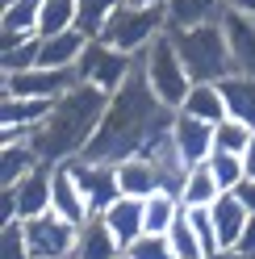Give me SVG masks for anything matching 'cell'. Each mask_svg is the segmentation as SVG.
I'll use <instances>...</instances> for the list:
<instances>
[{"instance_id":"obj_25","label":"cell","mask_w":255,"mask_h":259,"mask_svg":"<svg viewBox=\"0 0 255 259\" xmlns=\"http://www.w3.org/2000/svg\"><path fill=\"white\" fill-rule=\"evenodd\" d=\"M222 197V184H218V176L209 171V163H193V171H188V180H184V192H180V201L188 209H197V205H214Z\"/></svg>"},{"instance_id":"obj_10","label":"cell","mask_w":255,"mask_h":259,"mask_svg":"<svg viewBox=\"0 0 255 259\" xmlns=\"http://www.w3.org/2000/svg\"><path fill=\"white\" fill-rule=\"evenodd\" d=\"M172 138H176V147L184 151L188 163H205L214 155V121L193 117L184 109H176V117H172Z\"/></svg>"},{"instance_id":"obj_2","label":"cell","mask_w":255,"mask_h":259,"mask_svg":"<svg viewBox=\"0 0 255 259\" xmlns=\"http://www.w3.org/2000/svg\"><path fill=\"white\" fill-rule=\"evenodd\" d=\"M105 109H109V92L84 84V79L75 88H67L55 101V109L46 113V121L34 125V134H29L38 159L42 163H67V159L84 155L92 134L101 130Z\"/></svg>"},{"instance_id":"obj_18","label":"cell","mask_w":255,"mask_h":259,"mask_svg":"<svg viewBox=\"0 0 255 259\" xmlns=\"http://www.w3.org/2000/svg\"><path fill=\"white\" fill-rule=\"evenodd\" d=\"M88 46L84 29H63V34L42 38V55H38V67H75L79 55Z\"/></svg>"},{"instance_id":"obj_12","label":"cell","mask_w":255,"mask_h":259,"mask_svg":"<svg viewBox=\"0 0 255 259\" xmlns=\"http://www.w3.org/2000/svg\"><path fill=\"white\" fill-rule=\"evenodd\" d=\"M101 218L109 222V230L117 234L121 247H130L138 234H147V201H142V197H125V192H121Z\"/></svg>"},{"instance_id":"obj_41","label":"cell","mask_w":255,"mask_h":259,"mask_svg":"<svg viewBox=\"0 0 255 259\" xmlns=\"http://www.w3.org/2000/svg\"><path fill=\"white\" fill-rule=\"evenodd\" d=\"M117 259H130V255H117Z\"/></svg>"},{"instance_id":"obj_17","label":"cell","mask_w":255,"mask_h":259,"mask_svg":"<svg viewBox=\"0 0 255 259\" xmlns=\"http://www.w3.org/2000/svg\"><path fill=\"white\" fill-rule=\"evenodd\" d=\"M38 55H42V34H0V71L5 75L38 67Z\"/></svg>"},{"instance_id":"obj_7","label":"cell","mask_w":255,"mask_h":259,"mask_svg":"<svg viewBox=\"0 0 255 259\" xmlns=\"http://www.w3.org/2000/svg\"><path fill=\"white\" fill-rule=\"evenodd\" d=\"M75 238H79V226L67 222L63 213H55V209H46L38 218H25V242L34 251V259H71Z\"/></svg>"},{"instance_id":"obj_22","label":"cell","mask_w":255,"mask_h":259,"mask_svg":"<svg viewBox=\"0 0 255 259\" xmlns=\"http://www.w3.org/2000/svg\"><path fill=\"white\" fill-rule=\"evenodd\" d=\"M51 109H55V101H42V96H0V121L5 125L34 130V125L46 121Z\"/></svg>"},{"instance_id":"obj_3","label":"cell","mask_w":255,"mask_h":259,"mask_svg":"<svg viewBox=\"0 0 255 259\" xmlns=\"http://www.w3.org/2000/svg\"><path fill=\"white\" fill-rule=\"evenodd\" d=\"M172 38L180 46V59L188 75L197 79H226L234 71V55H230V42H226V29L222 21H205V25H188V29H172Z\"/></svg>"},{"instance_id":"obj_19","label":"cell","mask_w":255,"mask_h":259,"mask_svg":"<svg viewBox=\"0 0 255 259\" xmlns=\"http://www.w3.org/2000/svg\"><path fill=\"white\" fill-rule=\"evenodd\" d=\"M167 29H188L226 17V0H167Z\"/></svg>"},{"instance_id":"obj_34","label":"cell","mask_w":255,"mask_h":259,"mask_svg":"<svg viewBox=\"0 0 255 259\" xmlns=\"http://www.w3.org/2000/svg\"><path fill=\"white\" fill-rule=\"evenodd\" d=\"M0 259H34L25 242V222H5L0 226Z\"/></svg>"},{"instance_id":"obj_14","label":"cell","mask_w":255,"mask_h":259,"mask_svg":"<svg viewBox=\"0 0 255 259\" xmlns=\"http://www.w3.org/2000/svg\"><path fill=\"white\" fill-rule=\"evenodd\" d=\"M51 188H55V163H38L17 188H13V192H17V213H21V222H25V218H38V213L51 209Z\"/></svg>"},{"instance_id":"obj_4","label":"cell","mask_w":255,"mask_h":259,"mask_svg":"<svg viewBox=\"0 0 255 259\" xmlns=\"http://www.w3.org/2000/svg\"><path fill=\"white\" fill-rule=\"evenodd\" d=\"M138 59H142V71H147L155 96L167 109H180L188 88H193V75H188L184 59H180V46H176V38H172V29H163V34H159Z\"/></svg>"},{"instance_id":"obj_40","label":"cell","mask_w":255,"mask_h":259,"mask_svg":"<svg viewBox=\"0 0 255 259\" xmlns=\"http://www.w3.org/2000/svg\"><path fill=\"white\" fill-rule=\"evenodd\" d=\"M130 5H167V0H130Z\"/></svg>"},{"instance_id":"obj_39","label":"cell","mask_w":255,"mask_h":259,"mask_svg":"<svg viewBox=\"0 0 255 259\" xmlns=\"http://www.w3.org/2000/svg\"><path fill=\"white\" fill-rule=\"evenodd\" d=\"M243 163H247V176H255V138H251V147L243 151Z\"/></svg>"},{"instance_id":"obj_27","label":"cell","mask_w":255,"mask_h":259,"mask_svg":"<svg viewBox=\"0 0 255 259\" xmlns=\"http://www.w3.org/2000/svg\"><path fill=\"white\" fill-rule=\"evenodd\" d=\"M180 209H184V201L176 197V192H167V188L151 192L147 197V234H167Z\"/></svg>"},{"instance_id":"obj_33","label":"cell","mask_w":255,"mask_h":259,"mask_svg":"<svg viewBox=\"0 0 255 259\" xmlns=\"http://www.w3.org/2000/svg\"><path fill=\"white\" fill-rule=\"evenodd\" d=\"M125 255H130V259H176L167 234H138L130 247H125Z\"/></svg>"},{"instance_id":"obj_28","label":"cell","mask_w":255,"mask_h":259,"mask_svg":"<svg viewBox=\"0 0 255 259\" xmlns=\"http://www.w3.org/2000/svg\"><path fill=\"white\" fill-rule=\"evenodd\" d=\"M251 138H255V125L243 121V117H234V113H226L218 125H214V151H234V155H243L251 147Z\"/></svg>"},{"instance_id":"obj_8","label":"cell","mask_w":255,"mask_h":259,"mask_svg":"<svg viewBox=\"0 0 255 259\" xmlns=\"http://www.w3.org/2000/svg\"><path fill=\"white\" fill-rule=\"evenodd\" d=\"M67 171L75 176V184H79V192H84L92 213H105V209L121 197L113 163H97V159H88V155H75V159H67Z\"/></svg>"},{"instance_id":"obj_6","label":"cell","mask_w":255,"mask_h":259,"mask_svg":"<svg viewBox=\"0 0 255 259\" xmlns=\"http://www.w3.org/2000/svg\"><path fill=\"white\" fill-rule=\"evenodd\" d=\"M134 67H138V55H125V51H117V46H109L105 38H88L84 55H79V63H75L79 79L92 84V88H101V92H109V96L125 84V75H130Z\"/></svg>"},{"instance_id":"obj_35","label":"cell","mask_w":255,"mask_h":259,"mask_svg":"<svg viewBox=\"0 0 255 259\" xmlns=\"http://www.w3.org/2000/svg\"><path fill=\"white\" fill-rule=\"evenodd\" d=\"M234 197H238V201L247 205V213H255V176H243V180H238Z\"/></svg>"},{"instance_id":"obj_26","label":"cell","mask_w":255,"mask_h":259,"mask_svg":"<svg viewBox=\"0 0 255 259\" xmlns=\"http://www.w3.org/2000/svg\"><path fill=\"white\" fill-rule=\"evenodd\" d=\"M75 21H79V0H42V9H38V34L42 38L75 29Z\"/></svg>"},{"instance_id":"obj_16","label":"cell","mask_w":255,"mask_h":259,"mask_svg":"<svg viewBox=\"0 0 255 259\" xmlns=\"http://www.w3.org/2000/svg\"><path fill=\"white\" fill-rule=\"evenodd\" d=\"M51 209H55V213H63L67 222H75V226L92 218V209H88V201H84V192H79L75 176L67 171V163H55V188H51Z\"/></svg>"},{"instance_id":"obj_32","label":"cell","mask_w":255,"mask_h":259,"mask_svg":"<svg viewBox=\"0 0 255 259\" xmlns=\"http://www.w3.org/2000/svg\"><path fill=\"white\" fill-rule=\"evenodd\" d=\"M209 171L218 176V184H222V192H234L238 188V180L247 176V163H243V155H234V151H214L209 159Z\"/></svg>"},{"instance_id":"obj_13","label":"cell","mask_w":255,"mask_h":259,"mask_svg":"<svg viewBox=\"0 0 255 259\" xmlns=\"http://www.w3.org/2000/svg\"><path fill=\"white\" fill-rule=\"evenodd\" d=\"M113 167H117V184H121L125 197H142V201H147L151 192L163 188V184H159V167H155V159L147 151L125 155L121 163H113Z\"/></svg>"},{"instance_id":"obj_11","label":"cell","mask_w":255,"mask_h":259,"mask_svg":"<svg viewBox=\"0 0 255 259\" xmlns=\"http://www.w3.org/2000/svg\"><path fill=\"white\" fill-rule=\"evenodd\" d=\"M117 255H125V247L117 242V234L109 230V222L101 213L79 222V238H75V255L71 259H117Z\"/></svg>"},{"instance_id":"obj_1","label":"cell","mask_w":255,"mask_h":259,"mask_svg":"<svg viewBox=\"0 0 255 259\" xmlns=\"http://www.w3.org/2000/svg\"><path fill=\"white\" fill-rule=\"evenodd\" d=\"M172 117H176V109H167L155 96L147 71H142V59H138V67L125 75V84L109 96L101 130L92 134L84 155L97 159V163H121L125 155L147 151L151 138H159L163 130H172Z\"/></svg>"},{"instance_id":"obj_15","label":"cell","mask_w":255,"mask_h":259,"mask_svg":"<svg viewBox=\"0 0 255 259\" xmlns=\"http://www.w3.org/2000/svg\"><path fill=\"white\" fill-rule=\"evenodd\" d=\"M222 29H226V42H230V55H234V71L255 75V17L226 9Z\"/></svg>"},{"instance_id":"obj_37","label":"cell","mask_w":255,"mask_h":259,"mask_svg":"<svg viewBox=\"0 0 255 259\" xmlns=\"http://www.w3.org/2000/svg\"><path fill=\"white\" fill-rule=\"evenodd\" d=\"M205 259H247V255L238 251V247H218L214 255H205Z\"/></svg>"},{"instance_id":"obj_29","label":"cell","mask_w":255,"mask_h":259,"mask_svg":"<svg viewBox=\"0 0 255 259\" xmlns=\"http://www.w3.org/2000/svg\"><path fill=\"white\" fill-rule=\"evenodd\" d=\"M38 9L42 0H5L0 34H38Z\"/></svg>"},{"instance_id":"obj_31","label":"cell","mask_w":255,"mask_h":259,"mask_svg":"<svg viewBox=\"0 0 255 259\" xmlns=\"http://www.w3.org/2000/svg\"><path fill=\"white\" fill-rule=\"evenodd\" d=\"M121 9V0H79V21H75V29H84L88 38H101L105 34V25H109V17Z\"/></svg>"},{"instance_id":"obj_23","label":"cell","mask_w":255,"mask_h":259,"mask_svg":"<svg viewBox=\"0 0 255 259\" xmlns=\"http://www.w3.org/2000/svg\"><path fill=\"white\" fill-rule=\"evenodd\" d=\"M184 113H193V117H205V121H222L226 117V96H222V88L214 84V79H197L193 88H188V96H184V105H180Z\"/></svg>"},{"instance_id":"obj_21","label":"cell","mask_w":255,"mask_h":259,"mask_svg":"<svg viewBox=\"0 0 255 259\" xmlns=\"http://www.w3.org/2000/svg\"><path fill=\"white\" fill-rule=\"evenodd\" d=\"M209 209H214V226H218V238H222V247H234V242H238V234H243V226L251 222L247 205L238 201L234 192H222V197H218Z\"/></svg>"},{"instance_id":"obj_5","label":"cell","mask_w":255,"mask_h":259,"mask_svg":"<svg viewBox=\"0 0 255 259\" xmlns=\"http://www.w3.org/2000/svg\"><path fill=\"white\" fill-rule=\"evenodd\" d=\"M163 29H167V9L163 5H130V0H121V9L109 17L101 38L109 46H117V51H125V55H142Z\"/></svg>"},{"instance_id":"obj_24","label":"cell","mask_w":255,"mask_h":259,"mask_svg":"<svg viewBox=\"0 0 255 259\" xmlns=\"http://www.w3.org/2000/svg\"><path fill=\"white\" fill-rule=\"evenodd\" d=\"M222 96H226V109L234 113V117H243L255 125V75L247 71H230L226 79H218Z\"/></svg>"},{"instance_id":"obj_38","label":"cell","mask_w":255,"mask_h":259,"mask_svg":"<svg viewBox=\"0 0 255 259\" xmlns=\"http://www.w3.org/2000/svg\"><path fill=\"white\" fill-rule=\"evenodd\" d=\"M226 9H234V13H247V17H255V0H226Z\"/></svg>"},{"instance_id":"obj_20","label":"cell","mask_w":255,"mask_h":259,"mask_svg":"<svg viewBox=\"0 0 255 259\" xmlns=\"http://www.w3.org/2000/svg\"><path fill=\"white\" fill-rule=\"evenodd\" d=\"M42 163L34 142H5L0 147V188H17L29 171Z\"/></svg>"},{"instance_id":"obj_9","label":"cell","mask_w":255,"mask_h":259,"mask_svg":"<svg viewBox=\"0 0 255 259\" xmlns=\"http://www.w3.org/2000/svg\"><path fill=\"white\" fill-rule=\"evenodd\" d=\"M75 84H79L75 67H29V71H17V75L0 79V96H42V101H59Z\"/></svg>"},{"instance_id":"obj_36","label":"cell","mask_w":255,"mask_h":259,"mask_svg":"<svg viewBox=\"0 0 255 259\" xmlns=\"http://www.w3.org/2000/svg\"><path fill=\"white\" fill-rule=\"evenodd\" d=\"M238 251H243L247 259H255V213H251V222L243 226V234H238V242H234Z\"/></svg>"},{"instance_id":"obj_30","label":"cell","mask_w":255,"mask_h":259,"mask_svg":"<svg viewBox=\"0 0 255 259\" xmlns=\"http://www.w3.org/2000/svg\"><path fill=\"white\" fill-rule=\"evenodd\" d=\"M167 238H172V251H176V259H205V247H201V238H197V230H193L188 209H180V213H176Z\"/></svg>"}]
</instances>
